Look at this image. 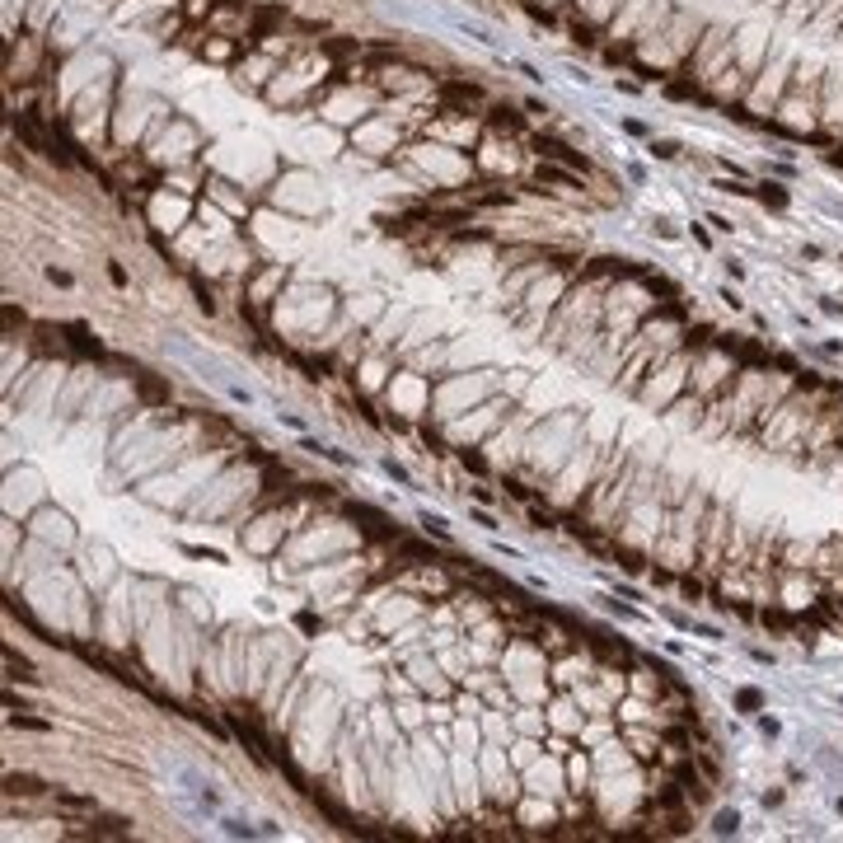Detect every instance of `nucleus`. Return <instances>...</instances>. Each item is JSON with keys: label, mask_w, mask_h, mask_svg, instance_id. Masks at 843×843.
<instances>
[{"label": "nucleus", "mask_w": 843, "mask_h": 843, "mask_svg": "<svg viewBox=\"0 0 843 843\" xmlns=\"http://www.w3.org/2000/svg\"><path fill=\"white\" fill-rule=\"evenodd\" d=\"M413 684L427 689V694H450V679L440 674L436 661H413Z\"/></svg>", "instance_id": "nucleus-1"}, {"label": "nucleus", "mask_w": 843, "mask_h": 843, "mask_svg": "<svg viewBox=\"0 0 843 843\" xmlns=\"http://www.w3.org/2000/svg\"><path fill=\"white\" fill-rule=\"evenodd\" d=\"M281 281H286V267H267V272H263L258 281H253V286H248V295H253V300H258V304H267L272 286H281Z\"/></svg>", "instance_id": "nucleus-2"}, {"label": "nucleus", "mask_w": 843, "mask_h": 843, "mask_svg": "<svg viewBox=\"0 0 843 843\" xmlns=\"http://www.w3.org/2000/svg\"><path fill=\"white\" fill-rule=\"evenodd\" d=\"M516 726L525 731V736H544V721L534 717V708H520V717H516Z\"/></svg>", "instance_id": "nucleus-3"}, {"label": "nucleus", "mask_w": 843, "mask_h": 843, "mask_svg": "<svg viewBox=\"0 0 843 843\" xmlns=\"http://www.w3.org/2000/svg\"><path fill=\"white\" fill-rule=\"evenodd\" d=\"M736 825H741L736 810H721V815H717V834H736Z\"/></svg>", "instance_id": "nucleus-4"}, {"label": "nucleus", "mask_w": 843, "mask_h": 843, "mask_svg": "<svg viewBox=\"0 0 843 843\" xmlns=\"http://www.w3.org/2000/svg\"><path fill=\"white\" fill-rule=\"evenodd\" d=\"M764 202H773V206H787V192L778 188V183H764Z\"/></svg>", "instance_id": "nucleus-5"}, {"label": "nucleus", "mask_w": 843, "mask_h": 843, "mask_svg": "<svg viewBox=\"0 0 843 843\" xmlns=\"http://www.w3.org/2000/svg\"><path fill=\"white\" fill-rule=\"evenodd\" d=\"M652 155H661V159H674V155H679V146H674V141H652Z\"/></svg>", "instance_id": "nucleus-6"}, {"label": "nucleus", "mask_w": 843, "mask_h": 843, "mask_svg": "<svg viewBox=\"0 0 843 843\" xmlns=\"http://www.w3.org/2000/svg\"><path fill=\"white\" fill-rule=\"evenodd\" d=\"M759 703H764V698H759V689H741V708H745V712H754Z\"/></svg>", "instance_id": "nucleus-7"}, {"label": "nucleus", "mask_w": 843, "mask_h": 843, "mask_svg": "<svg viewBox=\"0 0 843 843\" xmlns=\"http://www.w3.org/2000/svg\"><path fill=\"white\" fill-rule=\"evenodd\" d=\"M398 721H403V726H417V721H422V712H417L413 703H403V708H398Z\"/></svg>", "instance_id": "nucleus-8"}]
</instances>
